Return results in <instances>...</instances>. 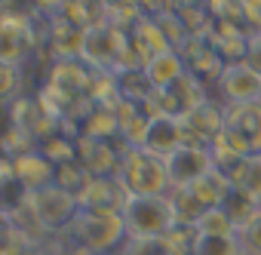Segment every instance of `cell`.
Segmentation results:
<instances>
[{
	"label": "cell",
	"instance_id": "cell-5",
	"mask_svg": "<svg viewBox=\"0 0 261 255\" xmlns=\"http://www.w3.org/2000/svg\"><path fill=\"white\" fill-rule=\"evenodd\" d=\"M25 203L31 206V212L37 215V221L46 231H68L74 215H77V209H80V200L74 194H68L65 188H59V185H46L40 191H28Z\"/></svg>",
	"mask_w": 261,
	"mask_h": 255
},
{
	"label": "cell",
	"instance_id": "cell-22",
	"mask_svg": "<svg viewBox=\"0 0 261 255\" xmlns=\"http://www.w3.org/2000/svg\"><path fill=\"white\" fill-rule=\"evenodd\" d=\"M197 231L206 234V237H227V234H237V224H233V218H230L221 206H215V209H206V212L200 215Z\"/></svg>",
	"mask_w": 261,
	"mask_h": 255
},
{
	"label": "cell",
	"instance_id": "cell-10",
	"mask_svg": "<svg viewBox=\"0 0 261 255\" xmlns=\"http://www.w3.org/2000/svg\"><path fill=\"white\" fill-rule=\"evenodd\" d=\"M181 126H185L188 145H203V148H209V145L218 139V133L224 130V108H218V105H212V101L206 98L203 105H197L194 111H188V114L181 117Z\"/></svg>",
	"mask_w": 261,
	"mask_h": 255
},
{
	"label": "cell",
	"instance_id": "cell-20",
	"mask_svg": "<svg viewBox=\"0 0 261 255\" xmlns=\"http://www.w3.org/2000/svg\"><path fill=\"white\" fill-rule=\"evenodd\" d=\"M40 151L59 166L65 160H77V136L74 133H53L46 139H40Z\"/></svg>",
	"mask_w": 261,
	"mask_h": 255
},
{
	"label": "cell",
	"instance_id": "cell-7",
	"mask_svg": "<svg viewBox=\"0 0 261 255\" xmlns=\"http://www.w3.org/2000/svg\"><path fill=\"white\" fill-rule=\"evenodd\" d=\"M129 145H117L105 142V139H92V136H77V160L86 166L89 175L98 178H114L120 169V157Z\"/></svg>",
	"mask_w": 261,
	"mask_h": 255
},
{
	"label": "cell",
	"instance_id": "cell-17",
	"mask_svg": "<svg viewBox=\"0 0 261 255\" xmlns=\"http://www.w3.org/2000/svg\"><path fill=\"white\" fill-rule=\"evenodd\" d=\"M230 182H233V188H240L243 194H249L252 200H258L261 203V154H255V157H246L230 175H227Z\"/></svg>",
	"mask_w": 261,
	"mask_h": 255
},
{
	"label": "cell",
	"instance_id": "cell-6",
	"mask_svg": "<svg viewBox=\"0 0 261 255\" xmlns=\"http://www.w3.org/2000/svg\"><path fill=\"white\" fill-rule=\"evenodd\" d=\"M224 136L243 157L261 154V105L258 101L224 105Z\"/></svg>",
	"mask_w": 261,
	"mask_h": 255
},
{
	"label": "cell",
	"instance_id": "cell-21",
	"mask_svg": "<svg viewBox=\"0 0 261 255\" xmlns=\"http://www.w3.org/2000/svg\"><path fill=\"white\" fill-rule=\"evenodd\" d=\"M194 255H243V246H240L237 234H227V237H206V234H200L197 246H194Z\"/></svg>",
	"mask_w": 261,
	"mask_h": 255
},
{
	"label": "cell",
	"instance_id": "cell-26",
	"mask_svg": "<svg viewBox=\"0 0 261 255\" xmlns=\"http://www.w3.org/2000/svg\"><path fill=\"white\" fill-rule=\"evenodd\" d=\"M258 105H261V92H258Z\"/></svg>",
	"mask_w": 261,
	"mask_h": 255
},
{
	"label": "cell",
	"instance_id": "cell-3",
	"mask_svg": "<svg viewBox=\"0 0 261 255\" xmlns=\"http://www.w3.org/2000/svg\"><path fill=\"white\" fill-rule=\"evenodd\" d=\"M123 218H126L129 237H142V240L166 237L178 224L175 209L166 194L163 197H129L123 206Z\"/></svg>",
	"mask_w": 261,
	"mask_h": 255
},
{
	"label": "cell",
	"instance_id": "cell-25",
	"mask_svg": "<svg viewBox=\"0 0 261 255\" xmlns=\"http://www.w3.org/2000/svg\"><path fill=\"white\" fill-rule=\"evenodd\" d=\"M16 92V65L13 62H4V98L10 101Z\"/></svg>",
	"mask_w": 261,
	"mask_h": 255
},
{
	"label": "cell",
	"instance_id": "cell-1",
	"mask_svg": "<svg viewBox=\"0 0 261 255\" xmlns=\"http://www.w3.org/2000/svg\"><path fill=\"white\" fill-rule=\"evenodd\" d=\"M68 234L74 237L77 246L92 249L98 255H114L120 243H126V218L120 209H105V206H80Z\"/></svg>",
	"mask_w": 261,
	"mask_h": 255
},
{
	"label": "cell",
	"instance_id": "cell-27",
	"mask_svg": "<svg viewBox=\"0 0 261 255\" xmlns=\"http://www.w3.org/2000/svg\"><path fill=\"white\" fill-rule=\"evenodd\" d=\"M258 13H261V7H258Z\"/></svg>",
	"mask_w": 261,
	"mask_h": 255
},
{
	"label": "cell",
	"instance_id": "cell-15",
	"mask_svg": "<svg viewBox=\"0 0 261 255\" xmlns=\"http://www.w3.org/2000/svg\"><path fill=\"white\" fill-rule=\"evenodd\" d=\"M126 200H129V194L123 191V185L117 182V175H114V178H98V175H92L89 188H86L83 197H80V206H105V209H120V212H123Z\"/></svg>",
	"mask_w": 261,
	"mask_h": 255
},
{
	"label": "cell",
	"instance_id": "cell-24",
	"mask_svg": "<svg viewBox=\"0 0 261 255\" xmlns=\"http://www.w3.org/2000/svg\"><path fill=\"white\" fill-rule=\"evenodd\" d=\"M243 62H246L249 68H255V71L261 74V28L249 34V40H246V56H243Z\"/></svg>",
	"mask_w": 261,
	"mask_h": 255
},
{
	"label": "cell",
	"instance_id": "cell-14",
	"mask_svg": "<svg viewBox=\"0 0 261 255\" xmlns=\"http://www.w3.org/2000/svg\"><path fill=\"white\" fill-rule=\"evenodd\" d=\"M77 136H92V139H105V142H114L120 139V117H117V108L114 105H92L80 126H77Z\"/></svg>",
	"mask_w": 261,
	"mask_h": 255
},
{
	"label": "cell",
	"instance_id": "cell-23",
	"mask_svg": "<svg viewBox=\"0 0 261 255\" xmlns=\"http://www.w3.org/2000/svg\"><path fill=\"white\" fill-rule=\"evenodd\" d=\"M237 240L243 246V255H261V212L237 227Z\"/></svg>",
	"mask_w": 261,
	"mask_h": 255
},
{
	"label": "cell",
	"instance_id": "cell-18",
	"mask_svg": "<svg viewBox=\"0 0 261 255\" xmlns=\"http://www.w3.org/2000/svg\"><path fill=\"white\" fill-rule=\"evenodd\" d=\"M89 182H92V175L86 172V166L80 160H65V163L56 166V185L65 188L68 194H74L77 200L83 197V191L89 188Z\"/></svg>",
	"mask_w": 261,
	"mask_h": 255
},
{
	"label": "cell",
	"instance_id": "cell-13",
	"mask_svg": "<svg viewBox=\"0 0 261 255\" xmlns=\"http://www.w3.org/2000/svg\"><path fill=\"white\" fill-rule=\"evenodd\" d=\"M145 74H148V80H151L154 89H169L172 83H178L188 74V62H185L181 49L169 46L166 53H160L157 59H151L145 65Z\"/></svg>",
	"mask_w": 261,
	"mask_h": 255
},
{
	"label": "cell",
	"instance_id": "cell-12",
	"mask_svg": "<svg viewBox=\"0 0 261 255\" xmlns=\"http://www.w3.org/2000/svg\"><path fill=\"white\" fill-rule=\"evenodd\" d=\"M10 163H13V178L19 182L22 191H40L46 185H56V163L40 148L16 154L10 157Z\"/></svg>",
	"mask_w": 261,
	"mask_h": 255
},
{
	"label": "cell",
	"instance_id": "cell-11",
	"mask_svg": "<svg viewBox=\"0 0 261 255\" xmlns=\"http://www.w3.org/2000/svg\"><path fill=\"white\" fill-rule=\"evenodd\" d=\"M188 139H185V126H181V117H172V114H151V123H148V136H145V145L151 154L169 160L178 148H185Z\"/></svg>",
	"mask_w": 261,
	"mask_h": 255
},
{
	"label": "cell",
	"instance_id": "cell-9",
	"mask_svg": "<svg viewBox=\"0 0 261 255\" xmlns=\"http://www.w3.org/2000/svg\"><path fill=\"white\" fill-rule=\"evenodd\" d=\"M166 166H169V182L175 188V185H194L197 178L209 175L215 169V160H212L209 148H203V145H185V148H178L166 160Z\"/></svg>",
	"mask_w": 261,
	"mask_h": 255
},
{
	"label": "cell",
	"instance_id": "cell-19",
	"mask_svg": "<svg viewBox=\"0 0 261 255\" xmlns=\"http://www.w3.org/2000/svg\"><path fill=\"white\" fill-rule=\"evenodd\" d=\"M169 203H172V209H175V218H178V224H197L200 221V215L206 212L203 206H200V200L191 194V188L188 185H175V188H169Z\"/></svg>",
	"mask_w": 261,
	"mask_h": 255
},
{
	"label": "cell",
	"instance_id": "cell-16",
	"mask_svg": "<svg viewBox=\"0 0 261 255\" xmlns=\"http://www.w3.org/2000/svg\"><path fill=\"white\" fill-rule=\"evenodd\" d=\"M188 188H191V194L200 200V206H203V209H215V206H221V203H224V197H227V191H230V178H227L224 172L212 169L209 175L197 178V182H194V185H188Z\"/></svg>",
	"mask_w": 261,
	"mask_h": 255
},
{
	"label": "cell",
	"instance_id": "cell-8",
	"mask_svg": "<svg viewBox=\"0 0 261 255\" xmlns=\"http://www.w3.org/2000/svg\"><path fill=\"white\" fill-rule=\"evenodd\" d=\"M218 92L224 105H240V101H258L261 92V74L249 68L246 62H227L221 77H218Z\"/></svg>",
	"mask_w": 261,
	"mask_h": 255
},
{
	"label": "cell",
	"instance_id": "cell-4",
	"mask_svg": "<svg viewBox=\"0 0 261 255\" xmlns=\"http://www.w3.org/2000/svg\"><path fill=\"white\" fill-rule=\"evenodd\" d=\"M129 53V34L114 28V25H92L83 37V53L80 59L92 68V71H117L123 65Z\"/></svg>",
	"mask_w": 261,
	"mask_h": 255
},
{
	"label": "cell",
	"instance_id": "cell-2",
	"mask_svg": "<svg viewBox=\"0 0 261 255\" xmlns=\"http://www.w3.org/2000/svg\"><path fill=\"white\" fill-rule=\"evenodd\" d=\"M117 182L123 185V191L129 197H163L172 188L166 160L151 154L148 148H139V145H129L123 151Z\"/></svg>",
	"mask_w": 261,
	"mask_h": 255
}]
</instances>
